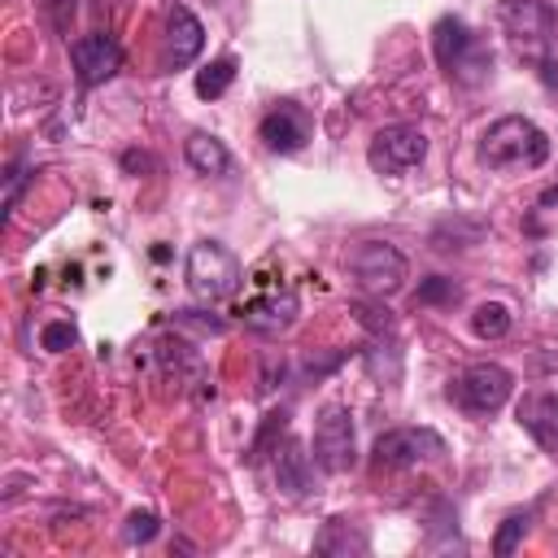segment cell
I'll use <instances>...</instances> for the list:
<instances>
[{
    "label": "cell",
    "instance_id": "1",
    "mask_svg": "<svg viewBox=\"0 0 558 558\" xmlns=\"http://www.w3.org/2000/svg\"><path fill=\"white\" fill-rule=\"evenodd\" d=\"M545 157H549V135L523 113L497 118L480 140V161L488 170H497V174L536 170V166H545Z\"/></svg>",
    "mask_w": 558,
    "mask_h": 558
},
{
    "label": "cell",
    "instance_id": "2",
    "mask_svg": "<svg viewBox=\"0 0 558 558\" xmlns=\"http://www.w3.org/2000/svg\"><path fill=\"white\" fill-rule=\"evenodd\" d=\"M432 52L436 65L458 83H480L493 70V52L475 39V31L462 17H440L432 26Z\"/></svg>",
    "mask_w": 558,
    "mask_h": 558
},
{
    "label": "cell",
    "instance_id": "3",
    "mask_svg": "<svg viewBox=\"0 0 558 558\" xmlns=\"http://www.w3.org/2000/svg\"><path fill=\"white\" fill-rule=\"evenodd\" d=\"M244 279L240 257L218 240H196L187 248V288L196 301H227Z\"/></svg>",
    "mask_w": 558,
    "mask_h": 558
},
{
    "label": "cell",
    "instance_id": "4",
    "mask_svg": "<svg viewBox=\"0 0 558 558\" xmlns=\"http://www.w3.org/2000/svg\"><path fill=\"white\" fill-rule=\"evenodd\" d=\"M497 17H501V31H506V39L514 44L519 57H527V61H545L549 57L558 17H554V9L545 0H501Z\"/></svg>",
    "mask_w": 558,
    "mask_h": 558
},
{
    "label": "cell",
    "instance_id": "5",
    "mask_svg": "<svg viewBox=\"0 0 558 558\" xmlns=\"http://www.w3.org/2000/svg\"><path fill=\"white\" fill-rule=\"evenodd\" d=\"M349 270H353V283L375 301H384V296L405 288V257L384 240L357 244L353 257H349Z\"/></svg>",
    "mask_w": 558,
    "mask_h": 558
},
{
    "label": "cell",
    "instance_id": "6",
    "mask_svg": "<svg viewBox=\"0 0 558 558\" xmlns=\"http://www.w3.org/2000/svg\"><path fill=\"white\" fill-rule=\"evenodd\" d=\"M427 157V135L423 126L414 122H392V126H379L371 135V148H366V161L375 174H405L410 166H418Z\"/></svg>",
    "mask_w": 558,
    "mask_h": 558
},
{
    "label": "cell",
    "instance_id": "7",
    "mask_svg": "<svg viewBox=\"0 0 558 558\" xmlns=\"http://www.w3.org/2000/svg\"><path fill=\"white\" fill-rule=\"evenodd\" d=\"M514 392V375L497 362H475L453 379V401L466 414H497Z\"/></svg>",
    "mask_w": 558,
    "mask_h": 558
},
{
    "label": "cell",
    "instance_id": "8",
    "mask_svg": "<svg viewBox=\"0 0 558 558\" xmlns=\"http://www.w3.org/2000/svg\"><path fill=\"white\" fill-rule=\"evenodd\" d=\"M314 462L327 475H344L357 453H353V414L344 405H327L314 423Z\"/></svg>",
    "mask_w": 558,
    "mask_h": 558
},
{
    "label": "cell",
    "instance_id": "9",
    "mask_svg": "<svg viewBox=\"0 0 558 558\" xmlns=\"http://www.w3.org/2000/svg\"><path fill=\"white\" fill-rule=\"evenodd\" d=\"M375 462L379 466H418V462H427V458H440L445 453V440L432 432V427H392V432H384L379 440H375Z\"/></svg>",
    "mask_w": 558,
    "mask_h": 558
},
{
    "label": "cell",
    "instance_id": "10",
    "mask_svg": "<svg viewBox=\"0 0 558 558\" xmlns=\"http://www.w3.org/2000/svg\"><path fill=\"white\" fill-rule=\"evenodd\" d=\"M70 61H74V74H78L83 87H100L105 78L118 74V65H122V44H118L113 35H105V31H92V35H78V39L70 44Z\"/></svg>",
    "mask_w": 558,
    "mask_h": 558
},
{
    "label": "cell",
    "instance_id": "11",
    "mask_svg": "<svg viewBox=\"0 0 558 558\" xmlns=\"http://www.w3.org/2000/svg\"><path fill=\"white\" fill-rule=\"evenodd\" d=\"M257 135H262V144H266L270 153H279V157L301 153V148H305V140H310V113L283 100V105H275V109L262 118Z\"/></svg>",
    "mask_w": 558,
    "mask_h": 558
},
{
    "label": "cell",
    "instance_id": "12",
    "mask_svg": "<svg viewBox=\"0 0 558 558\" xmlns=\"http://www.w3.org/2000/svg\"><path fill=\"white\" fill-rule=\"evenodd\" d=\"M240 318L253 327V331H266V336H279L292 327L296 318V292L292 288H270V292H257L253 301H244Z\"/></svg>",
    "mask_w": 558,
    "mask_h": 558
},
{
    "label": "cell",
    "instance_id": "13",
    "mask_svg": "<svg viewBox=\"0 0 558 558\" xmlns=\"http://www.w3.org/2000/svg\"><path fill=\"white\" fill-rule=\"evenodd\" d=\"M201 48H205V26H201V17H196L192 9H183V4H174L170 17H166V65H170V70L192 65V61L201 57Z\"/></svg>",
    "mask_w": 558,
    "mask_h": 558
},
{
    "label": "cell",
    "instance_id": "14",
    "mask_svg": "<svg viewBox=\"0 0 558 558\" xmlns=\"http://www.w3.org/2000/svg\"><path fill=\"white\" fill-rule=\"evenodd\" d=\"M514 414H519V427H523L541 449L558 453V397H549V392H527Z\"/></svg>",
    "mask_w": 558,
    "mask_h": 558
},
{
    "label": "cell",
    "instance_id": "15",
    "mask_svg": "<svg viewBox=\"0 0 558 558\" xmlns=\"http://www.w3.org/2000/svg\"><path fill=\"white\" fill-rule=\"evenodd\" d=\"M310 458L296 440H283V453L275 449V480H279V493L288 497H305L310 493Z\"/></svg>",
    "mask_w": 558,
    "mask_h": 558
},
{
    "label": "cell",
    "instance_id": "16",
    "mask_svg": "<svg viewBox=\"0 0 558 558\" xmlns=\"http://www.w3.org/2000/svg\"><path fill=\"white\" fill-rule=\"evenodd\" d=\"M183 157H187V166H192L196 174H227V166H231V153H227L222 140L209 135V131H192V135L183 140Z\"/></svg>",
    "mask_w": 558,
    "mask_h": 558
},
{
    "label": "cell",
    "instance_id": "17",
    "mask_svg": "<svg viewBox=\"0 0 558 558\" xmlns=\"http://www.w3.org/2000/svg\"><path fill=\"white\" fill-rule=\"evenodd\" d=\"M231 83H235V61H231V57H218V61H209L205 70H196V96H201V100H218Z\"/></svg>",
    "mask_w": 558,
    "mask_h": 558
},
{
    "label": "cell",
    "instance_id": "18",
    "mask_svg": "<svg viewBox=\"0 0 558 558\" xmlns=\"http://www.w3.org/2000/svg\"><path fill=\"white\" fill-rule=\"evenodd\" d=\"M314 549H318V554H349V549H366V536L353 532L344 519H327V527L318 532Z\"/></svg>",
    "mask_w": 558,
    "mask_h": 558
},
{
    "label": "cell",
    "instance_id": "19",
    "mask_svg": "<svg viewBox=\"0 0 558 558\" xmlns=\"http://www.w3.org/2000/svg\"><path fill=\"white\" fill-rule=\"evenodd\" d=\"M471 331H475L480 340H501V336L510 331V310H506L501 301H484V305H475V314H471Z\"/></svg>",
    "mask_w": 558,
    "mask_h": 558
},
{
    "label": "cell",
    "instance_id": "20",
    "mask_svg": "<svg viewBox=\"0 0 558 558\" xmlns=\"http://www.w3.org/2000/svg\"><path fill=\"white\" fill-rule=\"evenodd\" d=\"M527 523H532V510H514V514H506L501 527H497V536H493V554H497V558H510L514 545L523 541Z\"/></svg>",
    "mask_w": 558,
    "mask_h": 558
},
{
    "label": "cell",
    "instance_id": "21",
    "mask_svg": "<svg viewBox=\"0 0 558 558\" xmlns=\"http://www.w3.org/2000/svg\"><path fill=\"white\" fill-rule=\"evenodd\" d=\"M39 344H44L48 353H65L70 344H78V327H74L70 318H57V323H48V327L39 331Z\"/></svg>",
    "mask_w": 558,
    "mask_h": 558
},
{
    "label": "cell",
    "instance_id": "22",
    "mask_svg": "<svg viewBox=\"0 0 558 558\" xmlns=\"http://www.w3.org/2000/svg\"><path fill=\"white\" fill-rule=\"evenodd\" d=\"M157 532H161V523H157L153 510H131V514H126V527H122L126 545H144V541H153Z\"/></svg>",
    "mask_w": 558,
    "mask_h": 558
},
{
    "label": "cell",
    "instance_id": "23",
    "mask_svg": "<svg viewBox=\"0 0 558 558\" xmlns=\"http://www.w3.org/2000/svg\"><path fill=\"white\" fill-rule=\"evenodd\" d=\"M418 301H427V305L458 301V283H453V279H445V275H432V279H423V283H418Z\"/></svg>",
    "mask_w": 558,
    "mask_h": 558
},
{
    "label": "cell",
    "instance_id": "24",
    "mask_svg": "<svg viewBox=\"0 0 558 558\" xmlns=\"http://www.w3.org/2000/svg\"><path fill=\"white\" fill-rule=\"evenodd\" d=\"M22 183H26V170H22V161H13V166H9V174H4V214L17 205Z\"/></svg>",
    "mask_w": 558,
    "mask_h": 558
}]
</instances>
